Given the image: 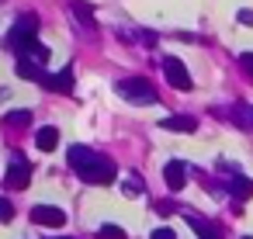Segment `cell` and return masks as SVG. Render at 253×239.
Wrapping results in <instances>:
<instances>
[{
    "mask_svg": "<svg viewBox=\"0 0 253 239\" xmlns=\"http://www.w3.org/2000/svg\"><path fill=\"white\" fill-rule=\"evenodd\" d=\"M66 163L80 173L84 184H94V187H108V184H115V177H118L115 159H111V156H101V153H94V149H87V146H70Z\"/></svg>",
    "mask_w": 253,
    "mask_h": 239,
    "instance_id": "1",
    "label": "cell"
},
{
    "mask_svg": "<svg viewBox=\"0 0 253 239\" xmlns=\"http://www.w3.org/2000/svg\"><path fill=\"white\" fill-rule=\"evenodd\" d=\"M118 97H125L128 104H156V87L146 80V77H128V80H118L115 83Z\"/></svg>",
    "mask_w": 253,
    "mask_h": 239,
    "instance_id": "2",
    "label": "cell"
},
{
    "mask_svg": "<svg viewBox=\"0 0 253 239\" xmlns=\"http://www.w3.org/2000/svg\"><path fill=\"white\" fill-rule=\"evenodd\" d=\"M32 42H39V18H35V14H21V18H18V25H14V28H11V35H7V45L21 56Z\"/></svg>",
    "mask_w": 253,
    "mask_h": 239,
    "instance_id": "3",
    "label": "cell"
},
{
    "mask_svg": "<svg viewBox=\"0 0 253 239\" xmlns=\"http://www.w3.org/2000/svg\"><path fill=\"white\" fill-rule=\"evenodd\" d=\"M163 77H167V83H170L173 90H191V87H194L187 66H184L177 56H167V59H163Z\"/></svg>",
    "mask_w": 253,
    "mask_h": 239,
    "instance_id": "4",
    "label": "cell"
},
{
    "mask_svg": "<svg viewBox=\"0 0 253 239\" xmlns=\"http://www.w3.org/2000/svg\"><path fill=\"white\" fill-rule=\"evenodd\" d=\"M28 180H32V163L28 159H21V156H14L11 159V166H7V173H4V184L11 187V191H25L28 187Z\"/></svg>",
    "mask_w": 253,
    "mask_h": 239,
    "instance_id": "5",
    "label": "cell"
},
{
    "mask_svg": "<svg viewBox=\"0 0 253 239\" xmlns=\"http://www.w3.org/2000/svg\"><path fill=\"white\" fill-rule=\"evenodd\" d=\"M32 222H35V225L59 229V225H66V211L56 208V204H35V208H32Z\"/></svg>",
    "mask_w": 253,
    "mask_h": 239,
    "instance_id": "6",
    "label": "cell"
},
{
    "mask_svg": "<svg viewBox=\"0 0 253 239\" xmlns=\"http://www.w3.org/2000/svg\"><path fill=\"white\" fill-rule=\"evenodd\" d=\"M42 87H49V90H59V94H70V90H73V66L59 70L56 77H52V73H45V77H42Z\"/></svg>",
    "mask_w": 253,
    "mask_h": 239,
    "instance_id": "7",
    "label": "cell"
},
{
    "mask_svg": "<svg viewBox=\"0 0 253 239\" xmlns=\"http://www.w3.org/2000/svg\"><path fill=\"white\" fill-rule=\"evenodd\" d=\"M163 180H167L170 191H180V187L187 184V166H184L180 159H170V163L163 166Z\"/></svg>",
    "mask_w": 253,
    "mask_h": 239,
    "instance_id": "8",
    "label": "cell"
},
{
    "mask_svg": "<svg viewBox=\"0 0 253 239\" xmlns=\"http://www.w3.org/2000/svg\"><path fill=\"white\" fill-rule=\"evenodd\" d=\"M229 198H232L236 204L250 201V198H253V180H250V177H232V180H229Z\"/></svg>",
    "mask_w": 253,
    "mask_h": 239,
    "instance_id": "9",
    "label": "cell"
},
{
    "mask_svg": "<svg viewBox=\"0 0 253 239\" xmlns=\"http://www.w3.org/2000/svg\"><path fill=\"white\" fill-rule=\"evenodd\" d=\"M35 146H39L42 153H52V149L59 146V128H56V125L39 128V132H35Z\"/></svg>",
    "mask_w": 253,
    "mask_h": 239,
    "instance_id": "10",
    "label": "cell"
},
{
    "mask_svg": "<svg viewBox=\"0 0 253 239\" xmlns=\"http://www.w3.org/2000/svg\"><path fill=\"white\" fill-rule=\"evenodd\" d=\"M187 222H191V229H194L201 239H222V229H218L215 222H208V218H198V215H187Z\"/></svg>",
    "mask_w": 253,
    "mask_h": 239,
    "instance_id": "11",
    "label": "cell"
},
{
    "mask_svg": "<svg viewBox=\"0 0 253 239\" xmlns=\"http://www.w3.org/2000/svg\"><path fill=\"white\" fill-rule=\"evenodd\" d=\"M160 125H163L167 132H194V128H198V121H194L191 115H170V118H163Z\"/></svg>",
    "mask_w": 253,
    "mask_h": 239,
    "instance_id": "12",
    "label": "cell"
},
{
    "mask_svg": "<svg viewBox=\"0 0 253 239\" xmlns=\"http://www.w3.org/2000/svg\"><path fill=\"white\" fill-rule=\"evenodd\" d=\"M18 77H25V80H32V83H42V66L39 63H32V59H25V56H18Z\"/></svg>",
    "mask_w": 253,
    "mask_h": 239,
    "instance_id": "13",
    "label": "cell"
},
{
    "mask_svg": "<svg viewBox=\"0 0 253 239\" xmlns=\"http://www.w3.org/2000/svg\"><path fill=\"white\" fill-rule=\"evenodd\" d=\"M21 56H25V59H32V63H39V66H45V63H49V49H45L42 42H32Z\"/></svg>",
    "mask_w": 253,
    "mask_h": 239,
    "instance_id": "14",
    "label": "cell"
},
{
    "mask_svg": "<svg viewBox=\"0 0 253 239\" xmlns=\"http://www.w3.org/2000/svg\"><path fill=\"white\" fill-rule=\"evenodd\" d=\"M122 191H125L128 198H139V194L146 191V184H142V177H139V173H128V177L122 180Z\"/></svg>",
    "mask_w": 253,
    "mask_h": 239,
    "instance_id": "15",
    "label": "cell"
},
{
    "mask_svg": "<svg viewBox=\"0 0 253 239\" xmlns=\"http://www.w3.org/2000/svg\"><path fill=\"white\" fill-rule=\"evenodd\" d=\"M97 239H125V229L115 225V222H104V225L97 229Z\"/></svg>",
    "mask_w": 253,
    "mask_h": 239,
    "instance_id": "16",
    "label": "cell"
},
{
    "mask_svg": "<svg viewBox=\"0 0 253 239\" xmlns=\"http://www.w3.org/2000/svg\"><path fill=\"white\" fill-rule=\"evenodd\" d=\"M28 121H32V111H25V108L4 115V125H28Z\"/></svg>",
    "mask_w": 253,
    "mask_h": 239,
    "instance_id": "17",
    "label": "cell"
},
{
    "mask_svg": "<svg viewBox=\"0 0 253 239\" xmlns=\"http://www.w3.org/2000/svg\"><path fill=\"white\" fill-rule=\"evenodd\" d=\"M73 14H77V18H80V21H84L87 28H94V18H90V7H87V4H80V0H73Z\"/></svg>",
    "mask_w": 253,
    "mask_h": 239,
    "instance_id": "18",
    "label": "cell"
},
{
    "mask_svg": "<svg viewBox=\"0 0 253 239\" xmlns=\"http://www.w3.org/2000/svg\"><path fill=\"white\" fill-rule=\"evenodd\" d=\"M14 218V204L7 198H0V222H11Z\"/></svg>",
    "mask_w": 253,
    "mask_h": 239,
    "instance_id": "19",
    "label": "cell"
},
{
    "mask_svg": "<svg viewBox=\"0 0 253 239\" xmlns=\"http://www.w3.org/2000/svg\"><path fill=\"white\" fill-rule=\"evenodd\" d=\"M239 66H243V70L253 77V52H243V56H239Z\"/></svg>",
    "mask_w": 253,
    "mask_h": 239,
    "instance_id": "20",
    "label": "cell"
},
{
    "mask_svg": "<svg viewBox=\"0 0 253 239\" xmlns=\"http://www.w3.org/2000/svg\"><path fill=\"white\" fill-rule=\"evenodd\" d=\"M153 239H177V232L163 225V229H156V232H153Z\"/></svg>",
    "mask_w": 253,
    "mask_h": 239,
    "instance_id": "21",
    "label": "cell"
},
{
    "mask_svg": "<svg viewBox=\"0 0 253 239\" xmlns=\"http://www.w3.org/2000/svg\"><path fill=\"white\" fill-rule=\"evenodd\" d=\"M239 25H250L253 28V11H239Z\"/></svg>",
    "mask_w": 253,
    "mask_h": 239,
    "instance_id": "22",
    "label": "cell"
},
{
    "mask_svg": "<svg viewBox=\"0 0 253 239\" xmlns=\"http://www.w3.org/2000/svg\"><path fill=\"white\" fill-rule=\"evenodd\" d=\"M243 239H253V236H243Z\"/></svg>",
    "mask_w": 253,
    "mask_h": 239,
    "instance_id": "23",
    "label": "cell"
},
{
    "mask_svg": "<svg viewBox=\"0 0 253 239\" xmlns=\"http://www.w3.org/2000/svg\"><path fill=\"white\" fill-rule=\"evenodd\" d=\"M56 239H63V236H56Z\"/></svg>",
    "mask_w": 253,
    "mask_h": 239,
    "instance_id": "24",
    "label": "cell"
}]
</instances>
